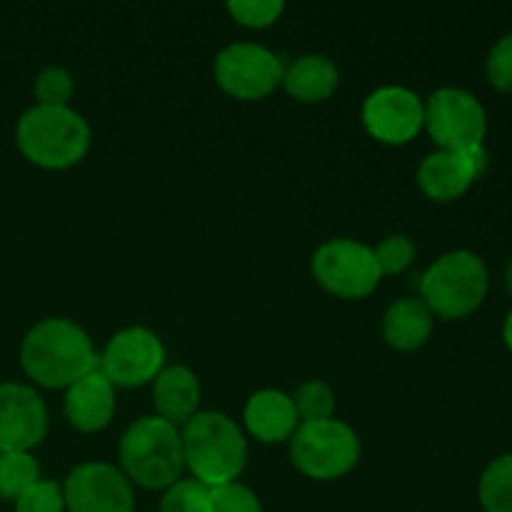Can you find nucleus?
Returning a JSON list of instances; mask_svg holds the SVG:
<instances>
[{
  "label": "nucleus",
  "mask_w": 512,
  "mask_h": 512,
  "mask_svg": "<svg viewBox=\"0 0 512 512\" xmlns=\"http://www.w3.org/2000/svg\"><path fill=\"white\" fill-rule=\"evenodd\" d=\"M505 288H508V293L512 295V260L508 263V268H505Z\"/></svg>",
  "instance_id": "nucleus-31"
},
{
  "label": "nucleus",
  "mask_w": 512,
  "mask_h": 512,
  "mask_svg": "<svg viewBox=\"0 0 512 512\" xmlns=\"http://www.w3.org/2000/svg\"><path fill=\"white\" fill-rule=\"evenodd\" d=\"M15 143L23 158L35 168L68 170L88 155L93 133L88 120L70 105H33L20 115Z\"/></svg>",
  "instance_id": "nucleus-3"
},
{
  "label": "nucleus",
  "mask_w": 512,
  "mask_h": 512,
  "mask_svg": "<svg viewBox=\"0 0 512 512\" xmlns=\"http://www.w3.org/2000/svg\"><path fill=\"white\" fill-rule=\"evenodd\" d=\"M208 512H265L263 503L255 495V490H250L243 483H228L218 485V488H210L208 498Z\"/></svg>",
  "instance_id": "nucleus-27"
},
{
  "label": "nucleus",
  "mask_w": 512,
  "mask_h": 512,
  "mask_svg": "<svg viewBox=\"0 0 512 512\" xmlns=\"http://www.w3.org/2000/svg\"><path fill=\"white\" fill-rule=\"evenodd\" d=\"M375 263H378L380 275H400L415 263V255H418V248H415L413 240L408 235H388V238L380 240L373 248Z\"/></svg>",
  "instance_id": "nucleus-26"
},
{
  "label": "nucleus",
  "mask_w": 512,
  "mask_h": 512,
  "mask_svg": "<svg viewBox=\"0 0 512 512\" xmlns=\"http://www.w3.org/2000/svg\"><path fill=\"white\" fill-rule=\"evenodd\" d=\"M68 512H135V488L110 463L75 465L63 483Z\"/></svg>",
  "instance_id": "nucleus-12"
},
{
  "label": "nucleus",
  "mask_w": 512,
  "mask_h": 512,
  "mask_svg": "<svg viewBox=\"0 0 512 512\" xmlns=\"http://www.w3.org/2000/svg\"><path fill=\"white\" fill-rule=\"evenodd\" d=\"M340 70L328 55L305 53L295 58L293 63L285 65L283 85L280 88L293 100L305 105L325 103L330 95L338 90Z\"/></svg>",
  "instance_id": "nucleus-18"
},
{
  "label": "nucleus",
  "mask_w": 512,
  "mask_h": 512,
  "mask_svg": "<svg viewBox=\"0 0 512 512\" xmlns=\"http://www.w3.org/2000/svg\"><path fill=\"white\" fill-rule=\"evenodd\" d=\"M503 340H505V345H508V350L512 353V310L508 313V318H505V325H503Z\"/></svg>",
  "instance_id": "nucleus-30"
},
{
  "label": "nucleus",
  "mask_w": 512,
  "mask_h": 512,
  "mask_svg": "<svg viewBox=\"0 0 512 512\" xmlns=\"http://www.w3.org/2000/svg\"><path fill=\"white\" fill-rule=\"evenodd\" d=\"M225 8L235 23L248 30L270 28L285 13L283 0H230Z\"/></svg>",
  "instance_id": "nucleus-25"
},
{
  "label": "nucleus",
  "mask_w": 512,
  "mask_h": 512,
  "mask_svg": "<svg viewBox=\"0 0 512 512\" xmlns=\"http://www.w3.org/2000/svg\"><path fill=\"white\" fill-rule=\"evenodd\" d=\"M115 408H118L115 388L98 368L93 373L83 375L80 380H75L65 390V420L78 433L90 435L108 428L110 420L115 418Z\"/></svg>",
  "instance_id": "nucleus-15"
},
{
  "label": "nucleus",
  "mask_w": 512,
  "mask_h": 512,
  "mask_svg": "<svg viewBox=\"0 0 512 512\" xmlns=\"http://www.w3.org/2000/svg\"><path fill=\"white\" fill-rule=\"evenodd\" d=\"M120 473L133 488L165 490L185 473L180 428L158 415H145L128 425L118 443Z\"/></svg>",
  "instance_id": "nucleus-4"
},
{
  "label": "nucleus",
  "mask_w": 512,
  "mask_h": 512,
  "mask_svg": "<svg viewBox=\"0 0 512 512\" xmlns=\"http://www.w3.org/2000/svg\"><path fill=\"white\" fill-rule=\"evenodd\" d=\"M75 93V80L60 65H48L35 75L33 95L38 103L35 105H50V108H65L70 105V98Z\"/></svg>",
  "instance_id": "nucleus-23"
},
{
  "label": "nucleus",
  "mask_w": 512,
  "mask_h": 512,
  "mask_svg": "<svg viewBox=\"0 0 512 512\" xmlns=\"http://www.w3.org/2000/svg\"><path fill=\"white\" fill-rule=\"evenodd\" d=\"M488 168V150L475 145L468 150H435L418 165V188L435 203L458 200L473 188L475 180Z\"/></svg>",
  "instance_id": "nucleus-14"
},
{
  "label": "nucleus",
  "mask_w": 512,
  "mask_h": 512,
  "mask_svg": "<svg viewBox=\"0 0 512 512\" xmlns=\"http://www.w3.org/2000/svg\"><path fill=\"white\" fill-rule=\"evenodd\" d=\"M478 500L483 512H512V453L500 455L483 470Z\"/></svg>",
  "instance_id": "nucleus-20"
},
{
  "label": "nucleus",
  "mask_w": 512,
  "mask_h": 512,
  "mask_svg": "<svg viewBox=\"0 0 512 512\" xmlns=\"http://www.w3.org/2000/svg\"><path fill=\"white\" fill-rule=\"evenodd\" d=\"M245 430L263 445L285 443L300 428L293 398L283 390L265 388L248 398L243 408Z\"/></svg>",
  "instance_id": "nucleus-16"
},
{
  "label": "nucleus",
  "mask_w": 512,
  "mask_h": 512,
  "mask_svg": "<svg viewBox=\"0 0 512 512\" xmlns=\"http://www.w3.org/2000/svg\"><path fill=\"white\" fill-rule=\"evenodd\" d=\"M485 75H488V83L495 90L512 93V33L503 35L490 48L488 60H485Z\"/></svg>",
  "instance_id": "nucleus-29"
},
{
  "label": "nucleus",
  "mask_w": 512,
  "mask_h": 512,
  "mask_svg": "<svg viewBox=\"0 0 512 512\" xmlns=\"http://www.w3.org/2000/svg\"><path fill=\"white\" fill-rule=\"evenodd\" d=\"M40 480V465L30 453H0V498L18 500Z\"/></svg>",
  "instance_id": "nucleus-21"
},
{
  "label": "nucleus",
  "mask_w": 512,
  "mask_h": 512,
  "mask_svg": "<svg viewBox=\"0 0 512 512\" xmlns=\"http://www.w3.org/2000/svg\"><path fill=\"white\" fill-rule=\"evenodd\" d=\"M185 470L208 488L235 483L248 465V440L230 415L200 410L180 428Z\"/></svg>",
  "instance_id": "nucleus-2"
},
{
  "label": "nucleus",
  "mask_w": 512,
  "mask_h": 512,
  "mask_svg": "<svg viewBox=\"0 0 512 512\" xmlns=\"http://www.w3.org/2000/svg\"><path fill=\"white\" fill-rule=\"evenodd\" d=\"M15 512H65L63 485L40 478L15 500Z\"/></svg>",
  "instance_id": "nucleus-28"
},
{
  "label": "nucleus",
  "mask_w": 512,
  "mask_h": 512,
  "mask_svg": "<svg viewBox=\"0 0 512 512\" xmlns=\"http://www.w3.org/2000/svg\"><path fill=\"white\" fill-rule=\"evenodd\" d=\"M315 283L343 300H363L380 285L378 263L370 245L353 238L325 240L310 260Z\"/></svg>",
  "instance_id": "nucleus-7"
},
{
  "label": "nucleus",
  "mask_w": 512,
  "mask_h": 512,
  "mask_svg": "<svg viewBox=\"0 0 512 512\" xmlns=\"http://www.w3.org/2000/svg\"><path fill=\"white\" fill-rule=\"evenodd\" d=\"M20 368L40 388L68 390L75 380L98 368V353L75 320L45 318L23 338Z\"/></svg>",
  "instance_id": "nucleus-1"
},
{
  "label": "nucleus",
  "mask_w": 512,
  "mask_h": 512,
  "mask_svg": "<svg viewBox=\"0 0 512 512\" xmlns=\"http://www.w3.org/2000/svg\"><path fill=\"white\" fill-rule=\"evenodd\" d=\"M48 435V405L23 383H0V453H30Z\"/></svg>",
  "instance_id": "nucleus-13"
},
{
  "label": "nucleus",
  "mask_w": 512,
  "mask_h": 512,
  "mask_svg": "<svg viewBox=\"0 0 512 512\" xmlns=\"http://www.w3.org/2000/svg\"><path fill=\"white\" fill-rule=\"evenodd\" d=\"M290 460L310 480H338L360 463V438L343 420L300 423L290 438Z\"/></svg>",
  "instance_id": "nucleus-6"
},
{
  "label": "nucleus",
  "mask_w": 512,
  "mask_h": 512,
  "mask_svg": "<svg viewBox=\"0 0 512 512\" xmlns=\"http://www.w3.org/2000/svg\"><path fill=\"white\" fill-rule=\"evenodd\" d=\"M290 398H293L300 423L328 420L335 413V390L323 380H305Z\"/></svg>",
  "instance_id": "nucleus-22"
},
{
  "label": "nucleus",
  "mask_w": 512,
  "mask_h": 512,
  "mask_svg": "<svg viewBox=\"0 0 512 512\" xmlns=\"http://www.w3.org/2000/svg\"><path fill=\"white\" fill-rule=\"evenodd\" d=\"M165 368V345L155 330L130 325L118 330L103 353L98 355V370L115 390H133L153 383Z\"/></svg>",
  "instance_id": "nucleus-9"
},
{
  "label": "nucleus",
  "mask_w": 512,
  "mask_h": 512,
  "mask_svg": "<svg viewBox=\"0 0 512 512\" xmlns=\"http://www.w3.org/2000/svg\"><path fill=\"white\" fill-rule=\"evenodd\" d=\"M490 273L485 260L470 250L440 255L420 278V300L443 320H463L485 303Z\"/></svg>",
  "instance_id": "nucleus-5"
},
{
  "label": "nucleus",
  "mask_w": 512,
  "mask_h": 512,
  "mask_svg": "<svg viewBox=\"0 0 512 512\" xmlns=\"http://www.w3.org/2000/svg\"><path fill=\"white\" fill-rule=\"evenodd\" d=\"M285 63L258 43H230L215 55L213 75L218 88L235 100H263L283 85Z\"/></svg>",
  "instance_id": "nucleus-8"
},
{
  "label": "nucleus",
  "mask_w": 512,
  "mask_h": 512,
  "mask_svg": "<svg viewBox=\"0 0 512 512\" xmlns=\"http://www.w3.org/2000/svg\"><path fill=\"white\" fill-rule=\"evenodd\" d=\"M363 128L383 145H408L425 125V103L405 85H383L363 100Z\"/></svg>",
  "instance_id": "nucleus-11"
},
{
  "label": "nucleus",
  "mask_w": 512,
  "mask_h": 512,
  "mask_svg": "<svg viewBox=\"0 0 512 512\" xmlns=\"http://www.w3.org/2000/svg\"><path fill=\"white\" fill-rule=\"evenodd\" d=\"M435 315L420 298H400L383 315V338L398 353H415L433 335Z\"/></svg>",
  "instance_id": "nucleus-19"
},
{
  "label": "nucleus",
  "mask_w": 512,
  "mask_h": 512,
  "mask_svg": "<svg viewBox=\"0 0 512 512\" xmlns=\"http://www.w3.org/2000/svg\"><path fill=\"white\" fill-rule=\"evenodd\" d=\"M210 488L195 478H180L163 490L160 512H208Z\"/></svg>",
  "instance_id": "nucleus-24"
},
{
  "label": "nucleus",
  "mask_w": 512,
  "mask_h": 512,
  "mask_svg": "<svg viewBox=\"0 0 512 512\" xmlns=\"http://www.w3.org/2000/svg\"><path fill=\"white\" fill-rule=\"evenodd\" d=\"M425 130L440 150H468L483 145L488 115L483 103L463 88H438L425 100Z\"/></svg>",
  "instance_id": "nucleus-10"
},
{
  "label": "nucleus",
  "mask_w": 512,
  "mask_h": 512,
  "mask_svg": "<svg viewBox=\"0 0 512 512\" xmlns=\"http://www.w3.org/2000/svg\"><path fill=\"white\" fill-rule=\"evenodd\" d=\"M200 400V380L188 365H165L153 380L155 415L175 428H183L193 415L200 413Z\"/></svg>",
  "instance_id": "nucleus-17"
}]
</instances>
